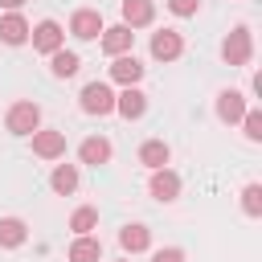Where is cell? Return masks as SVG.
<instances>
[{
	"label": "cell",
	"instance_id": "obj_1",
	"mask_svg": "<svg viewBox=\"0 0 262 262\" xmlns=\"http://www.w3.org/2000/svg\"><path fill=\"white\" fill-rule=\"evenodd\" d=\"M4 123H8V131H12V135H33V131L41 127V106H37V102H29V98H20V102H12V106H8Z\"/></svg>",
	"mask_w": 262,
	"mask_h": 262
},
{
	"label": "cell",
	"instance_id": "obj_2",
	"mask_svg": "<svg viewBox=\"0 0 262 262\" xmlns=\"http://www.w3.org/2000/svg\"><path fill=\"white\" fill-rule=\"evenodd\" d=\"M78 98H82V111L86 115H111L115 111V90L106 82H86Z\"/></svg>",
	"mask_w": 262,
	"mask_h": 262
},
{
	"label": "cell",
	"instance_id": "obj_3",
	"mask_svg": "<svg viewBox=\"0 0 262 262\" xmlns=\"http://www.w3.org/2000/svg\"><path fill=\"white\" fill-rule=\"evenodd\" d=\"M250 53H254V41H250V29L246 25H237L225 41H221V57L229 61V66H246L250 61Z\"/></svg>",
	"mask_w": 262,
	"mask_h": 262
},
{
	"label": "cell",
	"instance_id": "obj_4",
	"mask_svg": "<svg viewBox=\"0 0 262 262\" xmlns=\"http://www.w3.org/2000/svg\"><path fill=\"white\" fill-rule=\"evenodd\" d=\"M29 37H33V49L37 53H57L66 45V33H61L57 20H41L37 29H29Z\"/></svg>",
	"mask_w": 262,
	"mask_h": 262
},
{
	"label": "cell",
	"instance_id": "obj_5",
	"mask_svg": "<svg viewBox=\"0 0 262 262\" xmlns=\"http://www.w3.org/2000/svg\"><path fill=\"white\" fill-rule=\"evenodd\" d=\"M33 151L41 160H57L66 151V131H53V127H37L33 131Z\"/></svg>",
	"mask_w": 262,
	"mask_h": 262
},
{
	"label": "cell",
	"instance_id": "obj_6",
	"mask_svg": "<svg viewBox=\"0 0 262 262\" xmlns=\"http://www.w3.org/2000/svg\"><path fill=\"white\" fill-rule=\"evenodd\" d=\"M147 192H151L156 201H164V205H168V201H176V196H180V176H176L172 168H156V172H151V180H147Z\"/></svg>",
	"mask_w": 262,
	"mask_h": 262
},
{
	"label": "cell",
	"instance_id": "obj_7",
	"mask_svg": "<svg viewBox=\"0 0 262 262\" xmlns=\"http://www.w3.org/2000/svg\"><path fill=\"white\" fill-rule=\"evenodd\" d=\"M70 33H74L78 41H94V37L102 33V16H98V8H78V12L70 16Z\"/></svg>",
	"mask_w": 262,
	"mask_h": 262
},
{
	"label": "cell",
	"instance_id": "obj_8",
	"mask_svg": "<svg viewBox=\"0 0 262 262\" xmlns=\"http://www.w3.org/2000/svg\"><path fill=\"white\" fill-rule=\"evenodd\" d=\"M180 53H184V41H180L176 29H160V33L151 37V57H156V61H176Z\"/></svg>",
	"mask_w": 262,
	"mask_h": 262
},
{
	"label": "cell",
	"instance_id": "obj_9",
	"mask_svg": "<svg viewBox=\"0 0 262 262\" xmlns=\"http://www.w3.org/2000/svg\"><path fill=\"white\" fill-rule=\"evenodd\" d=\"M246 115V94L242 90H221L217 94V119L221 123H242Z\"/></svg>",
	"mask_w": 262,
	"mask_h": 262
},
{
	"label": "cell",
	"instance_id": "obj_10",
	"mask_svg": "<svg viewBox=\"0 0 262 262\" xmlns=\"http://www.w3.org/2000/svg\"><path fill=\"white\" fill-rule=\"evenodd\" d=\"M131 41H135V33H131L127 25H111V29H102V49H106L111 57L131 53Z\"/></svg>",
	"mask_w": 262,
	"mask_h": 262
},
{
	"label": "cell",
	"instance_id": "obj_11",
	"mask_svg": "<svg viewBox=\"0 0 262 262\" xmlns=\"http://www.w3.org/2000/svg\"><path fill=\"white\" fill-rule=\"evenodd\" d=\"M115 111H119L123 119H139V115L147 111V94H143L139 86H127L123 94H115Z\"/></svg>",
	"mask_w": 262,
	"mask_h": 262
},
{
	"label": "cell",
	"instance_id": "obj_12",
	"mask_svg": "<svg viewBox=\"0 0 262 262\" xmlns=\"http://www.w3.org/2000/svg\"><path fill=\"white\" fill-rule=\"evenodd\" d=\"M0 41L4 45H25L29 41V20L20 12H4L0 16Z\"/></svg>",
	"mask_w": 262,
	"mask_h": 262
},
{
	"label": "cell",
	"instance_id": "obj_13",
	"mask_svg": "<svg viewBox=\"0 0 262 262\" xmlns=\"http://www.w3.org/2000/svg\"><path fill=\"white\" fill-rule=\"evenodd\" d=\"M111 78H115V82H123V86H135V82L143 78V66H139V57H135V53H123V57H115V66H111Z\"/></svg>",
	"mask_w": 262,
	"mask_h": 262
},
{
	"label": "cell",
	"instance_id": "obj_14",
	"mask_svg": "<svg viewBox=\"0 0 262 262\" xmlns=\"http://www.w3.org/2000/svg\"><path fill=\"white\" fill-rule=\"evenodd\" d=\"M168 160H172V147H168L164 139H147V143L139 147V164L151 168V172H156V168H168Z\"/></svg>",
	"mask_w": 262,
	"mask_h": 262
},
{
	"label": "cell",
	"instance_id": "obj_15",
	"mask_svg": "<svg viewBox=\"0 0 262 262\" xmlns=\"http://www.w3.org/2000/svg\"><path fill=\"white\" fill-rule=\"evenodd\" d=\"M119 246H123L127 254H143V250L151 246V229H147V225H123V229H119Z\"/></svg>",
	"mask_w": 262,
	"mask_h": 262
},
{
	"label": "cell",
	"instance_id": "obj_16",
	"mask_svg": "<svg viewBox=\"0 0 262 262\" xmlns=\"http://www.w3.org/2000/svg\"><path fill=\"white\" fill-rule=\"evenodd\" d=\"M151 16H156L151 0H123V25L127 29H143V25H151Z\"/></svg>",
	"mask_w": 262,
	"mask_h": 262
},
{
	"label": "cell",
	"instance_id": "obj_17",
	"mask_svg": "<svg viewBox=\"0 0 262 262\" xmlns=\"http://www.w3.org/2000/svg\"><path fill=\"white\" fill-rule=\"evenodd\" d=\"M78 160L98 168V164H106V160H111V143H106L102 135H90V139H82V147H78Z\"/></svg>",
	"mask_w": 262,
	"mask_h": 262
},
{
	"label": "cell",
	"instance_id": "obj_18",
	"mask_svg": "<svg viewBox=\"0 0 262 262\" xmlns=\"http://www.w3.org/2000/svg\"><path fill=\"white\" fill-rule=\"evenodd\" d=\"M25 237H29V225H25L20 217H0V246H4V250L25 246Z\"/></svg>",
	"mask_w": 262,
	"mask_h": 262
},
{
	"label": "cell",
	"instance_id": "obj_19",
	"mask_svg": "<svg viewBox=\"0 0 262 262\" xmlns=\"http://www.w3.org/2000/svg\"><path fill=\"white\" fill-rule=\"evenodd\" d=\"M66 258H70V262H98V258H102V242L90 237V233H82V237H74V246H70Z\"/></svg>",
	"mask_w": 262,
	"mask_h": 262
},
{
	"label": "cell",
	"instance_id": "obj_20",
	"mask_svg": "<svg viewBox=\"0 0 262 262\" xmlns=\"http://www.w3.org/2000/svg\"><path fill=\"white\" fill-rule=\"evenodd\" d=\"M78 53H70V49H57V53H49V70H53V78H74L78 74Z\"/></svg>",
	"mask_w": 262,
	"mask_h": 262
},
{
	"label": "cell",
	"instance_id": "obj_21",
	"mask_svg": "<svg viewBox=\"0 0 262 262\" xmlns=\"http://www.w3.org/2000/svg\"><path fill=\"white\" fill-rule=\"evenodd\" d=\"M49 184H53V192L70 196V192L78 188V168H74V164H57V168H53V176H49Z\"/></svg>",
	"mask_w": 262,
	"mask_h": 262
},
{
	"label": "cell",
	"instance_id": "obj_22",
	"mask_svg": "<svg viewBox=\"0 0 262 262\" xmlns=\"http://www.w3.org/2000/svg\"><path fill=\"white\" fill-rule=\"evenodd\" d=\"M94 225H98V213H94L90 205H82V209H74V217H70V229H74L78 237H82V233H90Z\"/></svg>",
	"mask_w": 262,
	"mask_h": 262
},
{
	"label": "cell",
	"instance_id": "obj_23",
	"mask_svg": "<svg viewBox=\"0 0 262 262\" xmlns=\"http://www.w3.org/2000/svg\"><path fill=\"white\" fill-rule=\"evenodd\" d=\"M242 209L250 217H262V184H246L242 188Z\"/></svg>",
	"mask_w": 262,
	"mask_h": 262
},
{
	"label": "cell",
	"instance_id": "obj_24",
	"mask_svg": "<svg viewBox=\"0 0 262 262\" xmlns=\"http://www.w3.org/2000/svg\"><path fill=\"white\" fill-rule=\"evenodd\" d=\"M242 127H246V139L250 143H262V111H246L242 115Z\"/></svg>",
	"mask_w": 262,
	"mask_h": 262
},
{
	"label": "cell",
	"instance_id": "obj_25",
	"mask_svg": "<svg viewBox=\"0 0 262 262\" xmlns=\"http://www.w3.org/2000/svg\"><path fill=\"white\" fill-rule=\"evenodd\" d=\"M168 8H172L176 16H192V12L201 8V0H168Z\"/></svg>",
	"mask_w": 262,
	"mask_h": 262
},
{
	"label": "cell",
	"instance_id": "obj_26",
	"mask_svg": "<svg viewBox=\"0 0 262 262\" xmlns=\"http://www.w3.org/2000/svg\"><path fill=\"white\" fill-rule=\"evenodd\" d=\"M151 262H184V250H176V246H164V250H156V258Z\"/></svg>",
	"mask_w": 262,
	"mask_h": 262
},
{
	"label": "cell",
	"instance_id": "obj_27",
	"mask_svg": "<svg viewBox=\"0 0 262 262\" xmlns=\"http://www.w3.org/2000/svg\"><path fill=\"white\" fill-rule=\"evenodd\" d=\"M20 4H25V0H0V8H8V12H16Z\"/></svg>",
	"mask_w": 262,
	"mask_h": 262
},
{
	"label": "cell",
	"instance_id": "obj_28",
	"mask_svg": "<svg viewBox=\"0 0 262 262\" xmlns=\"http://www.w3.org/2000/svg\"><path fill=\"white\" fill-rule=\"evenodd\" d=\"M119 262H131V258H119Z\"/></svg>",
	"mask_w": 262,
	"mask_h": 262
}]
</instances>
